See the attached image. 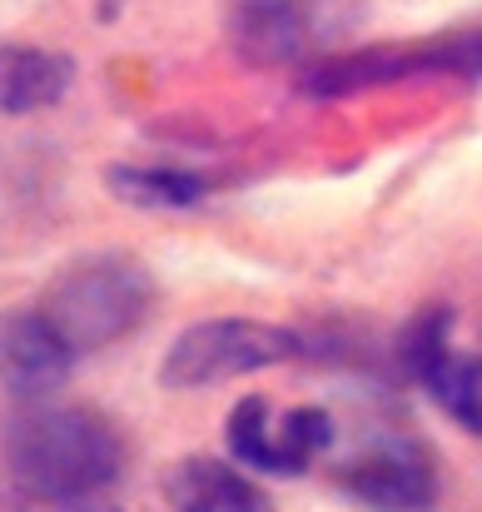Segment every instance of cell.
Segmentation results:
<instances>
[{
	"instance_id": "cell-8",
	"label": "cell",
	"mask_w": 482,
	"mask_h": 512,
	"mask_svg": "<svg viewBox=\"0 0 482 512\" xmlns=\"http://www.w3.org/2000/svg\"><path fill=\"white\" fill-rule=\"evenodd\" d=\"M75 348L50 329L40 309H10L0 314V383L5 393L40 403L75 373Z\"/></svg>"
},
{
	"instance_id": "cell-9",
	"label": "cell",
	"mask_w": 482,
	"mask_h": 512,
	"mask_svg": "<svg viewBox=\"0 0 482 512\" xmlns=\"http://www.w3.org/2000/svg\"><path fill=\"white\" fill-rule=\"evenodd\" d=\"M164 498L174 512H274L269 493L224 458H179L164 473Z\"/></svg>"
},
{
	"instance_id": "cell-3",
	"label": "cell",
	"mask_w": 482,
	"mask_h": 512,
	"mask_svg": "<svg viewBox=\"0 0 482 512\" xmlns=\"http://www.w3.org/2000/svg\"><path fill=\"white\" fill-rule=\"evenodd\" d=\"M403 80H482V25H453L418 40H383L348 55L309 60L299 90L314 100H348Z\"/></svg>"
},
{
	"instance_id": "cell-4",
	"label": "cell",
	"mask_w": 482,
	"mask_h": 512,
	"mask_svg": "<svg viewBox=\"0 0 482 512\" xmlns=\"http://www.w3.org/2000/svg\"><path fill=\"white\" fill-rule=\"evenodd\" d=\"M304 353H309V343L299 329H279V324H259V319H199L169 343L160 363V383L174 393L214 388V383L274 368V363H294Z\"/></svg>"
},
{
	"instance_id": "cell-10",
	"label": "cell",
	"mask_w": 482,
	"mask_h": 512,
	"mask_svg": "<svg viewBox=\"0 0 482 512\" xmlns=\"http://www.w3.org/2000/svg\"><path fill=\"white\" fill-rule=\"evenodd\" d=\"M75 60L40 45H0V115H35L70 95Z\"/></svg>"
},
{
	"instance_id": "cell-11",
	"label": "cell",
	"mask_w": 482,
	"mask_h": 512,
	"mask_svg": "<svg viewBox=\"0 0 482 512\" xmlns=\"http://www.w3.org/2000/svg\"><path fill=\"white\" fill-rule=\"evenodd\" d=\"M105 189L135 209H189L199 204L214 184L204 174L169 170V165H110L105 170Z\"/></svg>"
},
{
	"instance_id": "cell-2",
	"label": "cell",
	"mask_w": 482,
	"mask_h": 512,
	"mask_svg": "<svg viewBox=\"0 0 482 512\" xmlns=\"http://www.w3.org/2000/svg\"><path fill=\"white\" fill-rule=\"evenodd\" d=\"M155 274L135 254H80L40 294V314L75 353L130 339L155 314Z\"/></svg>"
},
{
	"instance_id": "cell-6",
	"label": "cell",
	"mask_w": 482,
	"mask_h": 512,
	"mask_svg": "<svg viewBox=\"0 0 482 512\" xmlns=\"http://www.w3.org/2000/svg\"><path fill=\"white\" fill-rule=\"evenodd\" d=\"M338 493L368 512H433L438 458L418 438H383L338 468Z\"/></svg>"
},
{
	"instance_id": "cell-5",
	"label": "cell",
	"mask_w": 482,
	"mask_h": 512,
	"mask_svg": "<svg viewBox=\"0 0 482 512\" xmlns=\"http://www.w3.org/2000/svg\"><path fill=\"white\" fill-rule=\"evenodd\" d=\"M224 443H229V458L254 468V473H274V478H299L314 468V458L328 453L333 443V418L328 408H289V413H274L269 398L249 393L229 408L224 418Z\"/></svg>"
},
{
	"instance_id": "cell-1",
	"label": "cell",
	"mask_w": 482,
	"mask_h": 512,
	"mask_svg": "<svg viewBox=\"0 0 482 512\" xmlns=\"http://www.w3.org/2000/svg\"><path fill=\"white\" fill-rule=\"evenodd\" d=\"M125 433L85 403H35L5 428V468L20 493L60 508L95 503L125 473Z\"/></svg>"
},
{
	"instance_id": "cell-7",
	"label": "cell",
	"mask_w": 482,
	"mask_h": 512,
	"mask_svg": "<svg viewBox=\"0 0 482 512\" xmlns=\"http://www.w3.org/2000/svg\"><path fill=\"white\" fill-rule=\"evenodd\" d=\"M333 10L328 0H234L229 10V35L234 50L254 65H284V60H309L328 40Z\"/></svg>"
},
{
	"instance_id": "cell-12",
	"label": "cell",
	"mask_w": 482,
	"mask_h": 512,
	"mask_svg": "<svg viewBox=\"0 0 482 512\" xmlns=\"http://www.w3.org/2000/svg\"><path fill=\"white\" fill-rule=\"evenodd\" d=\"M423 393L473 438H482V358H463V353H443L423 378Z\"/></svg>"
},
{
	"instance_id": "cell-13",
	"label": "cell",
	"mask_w": 482,
	"mask_h": 512,
	"mask_svg": "<svg viewBox=\"0 0 482 512\" xmlns=\"http://www.w3.org/2000/svg\"><path fill=\"white\" fill-rule=\"evenodd\" d=\"M95 512H115V508H95Z\"/></svg>"
}]
</instances>
